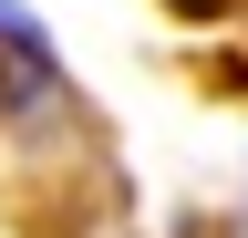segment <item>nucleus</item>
I'll return each instance as SVG.
<instances>
[{"label": "nucleus", "instance_id": "nucleus-2", "mask_svg": "<svg viewBox=\"0 0 248 238\" xmlns=\"http://www.w3.org/2000/svg\"><path fill=\"white\" fill-rule=\"evenodd\" d=\"M166 11H176V21H217L228 0H166Z\"/></svg>", "mask_w": 248, "mask_h": 238}, {"label": "nucleus", "instance_id": "nucleus-1", "mask_svg": "<svg viewBox=\"0 0 248 238\" xmlns=\"http://www.w3.org/2000/svg\"><path fill=\"white\" fill-rule=\"evenodd\" d=\"M52 104H62V52L21 0H0V125H31Z\"/></svg>", "mask_w": 248, "mask_h": 238}]
</instances>
